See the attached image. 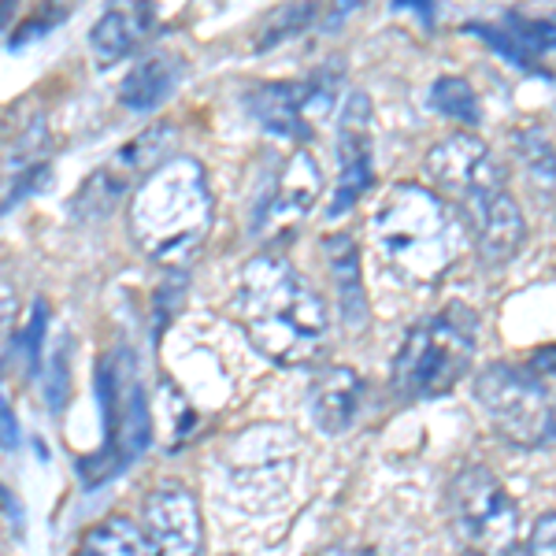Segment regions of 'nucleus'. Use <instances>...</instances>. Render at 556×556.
<instances>
[{
  "instance_id": "15",
  "label": "nucleus",
  "mask_w": 556,
  "mask_h": 556,
  "mask_svg": "<svg viewBox=\"0 0 556 556\" xmlns=\"http://www.w3.org/2000/svg\"><path fill=\"white\" fill-rule=\"evenodd\" d=\"M327 264L330 278H334L338 304H342V316L349 327H364L367 319V293H364V275H361V253H356V241L349 235H330L327 245Z\"/></svg>"
},
{
  "instance_id": "17",
  "label": "nucleus",
  "mask_w": 556,
  "mask_h": 556,
  "mask_svg": "<svg viewBox=\"0 0 556 556\" xmlns=\"http://www.w3.org/2000/svg\"><path fill=\"white\" fill-rule=\"evenodd\" d=\"M75 556H156L146 531L127 516H108L93 523Z\"/></svg>"
},
{
  "instance_id": "24",
  "label": "nucleus",
  "mask_w": 556,
  "mask_h": 556,
  "mask_svg": "<svg viewBox=\"0 0 556 556\" xmlns=\"http://www.w3.org/2000/svg\"><path fill=\"white\" fill-rule=\"evenodd\" d=\"M12 312H15V293H12V286L0 282V330L8 327V319H12Z\"/></svg>"
},
{
  "instance_id": "9",
  "label": "nucleus",
  "mask_w": 556,
  "mask_h": 556,
  "mask_svg": "<svg viewBox=\"0 0 556 556\" xmlns=\"http://www.w3.org/2000/svg\"><path fill=\"white\" fill-rule=\"evenodd\" d=\"M141 531L156 556H204V531L193 493L182 482H160L141 505Z\"/></svg>"
},
{
  "instance_id": "7",
  "label": "nucleus",
  "mask_w": 556,
  "mask_h": 556,
  "mask_svg": "<svg viewBox=\"0 0 556 556\" xmlns=\"http://www.w3.org/2000/svg\"><path fill=\"white\" fill-rule=\"evenodd\" d=\"M427 178L434 182V193L445 197L456 212L505 186V175H501L490 146L468 130L450 134L427 152Z\"/></svg>"
},
{
  "instance_id": "19",
  "label": "nucleus",
  "mask_w": 556,
  "mask_h": 556,
  "mask_svg": "<svg viewBox=\"0 0 556 556\" xmlns=\"http://www.w3.org/2000/svg\"><path fill=\"white\" fill-rule=\"evenodd\" d=\"M71 338H60L56 345H52V356H49V379H45V401H49L52 412L64 408L67 401V390H71Z\"/></svg>"
},
{
  "instance_id": "4",
  "label": "nucleus",
  "mask_w": 556,
  "mask_h": 556,
  "mask_svg": "<svg viewBox=\"0 0 556 556\" xmlns=\"http://www.w3.org/2000/svg\"><path fill=\"white\" fill-rule=\"evenodd\" d=\"M471 356L475 316L453 304L408 330L393 361V386L401 397H438L464 379Z\"/></svg>"
},
{
  "instance_id": "8",
  "label": "nucleus",
  "mask_w": 556,
  "mask_h": 556,
  "mask_svg": "<svg viewBox=\"0 0 556 556\" xmlns=\"http://www.w3.org/2000/svg\"><path fill=\"white\" fill-rule=\"evenodd\" d=\"M298 438L286 427H249L227 445V482L245 497H275L290 486Z\"/></svg>"
},
{
  "instance_id": "12",
  "label": "nucleus",
  "mask_w": 556,
  "mask_h": 556,
  "mask_svg": "<svg viewBox=\"0 0 556 556\" xmlns=\"http://www.w3.org/2000/svg\"><path fill=\"white\" fill-rule=\"evenodd\" d=\"M182 56L175 52H149L138 64L130 67V75L123 78L119 86V101L130 108V112H152L175 93L178 83H182Z\"/></svg>"
},
{
  "instance_id": "2",
  "label": "nucleus",
  "mask_w": 556,
  "mask_h": 556,
  "mask_svg": "<svg viewBox=\"0 0 556 556\" xmlns=\"http://www.w3.org/2000/svg\"><path fill=\"white\" fill-rule=\"evenodd\" d=\"M241 319L275 364H308L327 342V304L282 256H253L241 271Z\"/></svg>"
},
{
  "instance_id": "14",
  "label": "nucleus",
  "mask_w": 556,
  "mask_h": 556,
  "mask_svg": "<svg viewBox=\"0 0 556 556\" xmlns=\"http://www.w3.org/2000/svg\"><path fill=\"white\" fill-rule=\"evenodd\" d=\"M361 397H364V382L356 371L349 367H327L316 382H312V416L323 430L338 434L345 430L349 424L356 419V408H361Z\"/></svg>"
},
{
  "instance_id": "20",
  "label": "nucleus",
  "mask_w": 556,
  "mask_h": 556,
  "mask_svg": "<svg viewBox=\"0 0 556 556\" xmlns=\"http://www.w3.org/2000/svg\"><path fill=\"white\" fill-rule=\"evenodd\" d=\"M45 338H49V308H45V301H34L30 319L23 323V334H20V345H23V356L30 371H38V364H41Z\"/></svg>"
},
{
  "instance_id": "21",
  "label": "nucleus",
  "mask_w": 556,
  "mask_h": 556,
  "mask_svg": "<svg viewBox=\"0 0 556 556\" xmlns=\"http://www.w3.org/2000/svg\"><path fill=\"white\" fill-rule=\"evenodd\" d=\"M312 8L308 4H301V8H286L282 15H278V26H271V30H267V38L260 41V45H271V41H278V38H293V30H301L304 23L312 20Z\"/></svg>"
},
{
  "instance_id": "5",
  "label": "nucleus",
  "mask_w": 556,
  "mask_h": 556,
  "mask_svg": "<svg viewBox=\"0 0 556 556\" xmlns=\"http://www.w3.org/2000/svg\"><path fill=\"white\" fill-rule=\"evenodd\" d=\"M450 519L468 556H513L519 516L508 490L486 468H464L450 486Z\"/></svg>"
},
{
  "instance_id": "27",
  "label": "nucleus",
  "mask_w": 556,
  "mask_h": 556,
  "mask_svg": "<svg viewBox=\"0 0 556 556\" xmlns=\"http://www.w3.org/2000/svg\"><path fill=\"white\" fill-rule=\"evenodd\" d=\"M0 556H4V553H0Z\"/></svg>"
},
{
  "instance_id": "6",
  "label": "nucleus",
  "mask_w": 556,
  "mask_h": 556,
  "mask_svg": "<svg viewBox=\"0 0 556 556\" xmlns=\"http://www.w3.org/2000/svg\"><path fill=\"white\" fill-rule=\"evenodd\" d=\"M475 397L490 416L493 430H501L513 445L531 450V445H542L545 438H553V401L531 367H482L479 379H475Z\"/></svg>"
},
{
  "instance_id": "3",
  "label": "nucleus",
  "mask_w": 556,
  "mask_h": 556,
  "mask_svg": "<svg viewBox=\"0 0 556 556\" xmlns=\"http://www.w3.org/2000/svg\"><path fill=\"white\" fill-rule=\"evenodd\" d=\"M208 175L193 156H167L141 178L130 197V238L160 264H182L212 230Z\"/></svg>"
},
{
  "instance_id": "26",
  "label": "nucleus",
  "mask_w": 556,
  "mask_h": 556,
  "mask_svg": "<svg viewBox=\"0 0 556 556\" xmlns=\"http://www.w3.org/2000/svg\"><path fill=\"white\" fill-rule=\"evenodd\" d=\"M553 438H556V405H553Z\"/></svg>"
},
{
  "instance_id": "22",
  "label": "nucleus",
  "mask_w": 556,
  "mask_h": 556,
  "mask_svg": "<svg viewBox=\"0 0 556 556\" xmlns=\"http://www.w3.org/2000/svg\"><path fill=\"white\" fill-rule=\"evenodd\" d=\"M60 15H64V12H60ZM60 15L38 12V15H30V20H23V23H20V30H15V38H12V49H20V45L34 41V38H41V30H49V26L56 23Z\"/></svg>"
},
{
  "instance_id": "23",
  "label": "nucleus",
  "mask_w": 556,
  "mask_h": 556,
  "mask_svg": "<svg viewBox=\"0 0 556 556\" xmlns=\"http://www.w3.org/2000/svg\"><path fill=\"white\" fill-rule=\"evenodd\" d=\"M0 450L4 453L20 450V424H15V412L8 408L4 397H0Z\"/></svg>"
},
{
  "instance_id": "18",
  "label": "nucleus",
  "mask_w": 556,
  "mask_h": 556,
  "mask_svg": "<svg viewBox=\"0 0 556 556\" xmlns=\"http://www.w3.org/2000/svg\"><path fill=\"white\" fill-rule=\"evenodd\" d=\"M430 104H434L445 119L464 123V127H475V123H479V115H482L479 97H475L471 83H468V78H453V75L438 78L434 93H430Z\"/></svg>"
},
{
  "instance_id": "13",
  "label": "nucleus",
  "mask_w": 556,
  "mask_h": 556,
  "mask_svg": "<svg viewBox=\"0 0 556 556\" xmlns=\"http://www.w3.org/2000/svg\"><path fill=\"white\" fill-rule=\"evenodd\" d=\"M152 26V8L149 4H123V8H108L101 20L89 30V49L93 60L101 67H112L119 60H127L138 41L146 38V30Z\"/></svg>"
},
{
  "instance_id": "11",
  "label": "nucleus",
  "mask_w": 556,
  "mask_h": 556,
  "mask_svg": "<svg viewBox=\"0 0 556 556\" xmlns=\"http://www.w3.org/2000/svg\"><path fill=\"white\" fill-rule=\"evenodd\" d=\"M249 112L264 130L282 134L290 141L308 138V119L330 108V86L312 78V83H267L249 93Z\"/></svg>"
},
{
  "instance_id": "1",
  "label": "nucleus",
  "mask_w": 556,
  "mask_h": 556,
  "mask_svg": "<svg viewBox=\"0 0 556 556\" xmlns=\"http://www.w3.org/2000/svg\"><path fill=\"white\" fill-rule=\"evenodd\" d=\"M371 241L382 267L408 286H430L468 249V223L445 197L427 186L397 182L379 197Z\"/></svg>"
},
{
  "instance_id": "10",
  "label": "nucleus",
  "mask_w": 556,
  "mask_h": 556,
  "mask_svg": "<svg viewBox=\"0 0 556 556\" xmlns=\"http://www.w3.org/2000/svg\"><path fill=\"white\" fill-rule=\"evenodd\" d=\"M371 101L364 93H349L342 127H338V156H342V175H338L334 197H330L327 215H345L361 197L371 190L375 167H371Z\"/></svg>"
},
{
  "instance_id": "25",
  "label": "nucleus",
  "mask_w": 556,
  "mask_h": 556,
  "mask_svg": "<svg viewBox=\"0 0 556 556\" xmlns=\"http://www.w3.org/2000/svg\"><path fill=\"white\" fill-rule=\"evenodd\" d=\"M319 556H364V553L349 549V545H330V549H323Z\"/></svg>"
},
{
  "instance_id": "16",
  "label": "nucleus",
  "mask_w": 556,
  "mask_h": 556,
  "mask_svg": "<svg viewBox=\"0 0 556 556\" xmlns=\"http://www.w3.org/2000/svg\"><path fill=\"white\" fill-rule=\"evenodd\" d=\"M319 182H323V172L316 160H312L308 152H293V160L282 172V182H278L271 193L267 215H271V219H290L293 215V219H298V215H304L316 204Z\"/></svg>"
}]
</instances>
